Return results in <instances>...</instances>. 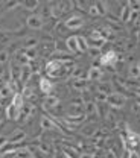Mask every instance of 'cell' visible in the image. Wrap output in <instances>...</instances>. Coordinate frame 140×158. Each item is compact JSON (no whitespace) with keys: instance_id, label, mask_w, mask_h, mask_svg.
<instances>
[{"instance_id":"obj_1","label":"cell","mask_w":140,"mask_h":158,"mask_svg":"<svg viewBox=\"0 0 140 158\" xmlns=\"http://www.w3.org/2000/svg\"><path fill=\"white\" fill-rule=\"evenodd\" d=\"M126 103V96L120 94V93H111L107 99V105L111 108H122Z\"/></svg>"},{"instance_id":"obj_2","label":"cell","mask_w":140,"mask_h":158,"mask_svg":"<svg viewBox=\"0 0 140 158\" xmlns=\"http://www.w3.org/2000/svg\"><path fill=\"white\" fill-rule=\"evenodd\" d=\"M119 61V56L114 50H108L100 56V65L102 67H114V64Z\"/></svg>"},{"instance_id":"obj_3","label":"cell","mask_w":140,"mask_h":158,"mask_svg":"<svg viewBox=\"0 0 140 158\" xmlns=\"http://www.w3.org/2000/svg\"><path fill=\"white\" fill-rule=\"evenodd\" d=\"M64 26H66L67 29L76 31V29H79V27L84 26V20H82V17H79V15H73V17H70V19H67L64 21Z\"/></svg>"},{"instance_id":"obj_4","label":"cell","mask_w":140,"mask_h":158,"mask_svg":"<svg viewBox=\"0 0 140 158\" xmlns=\"http://www.w3.org/2000/svg\"><path fill=\"white\" fill-rule=\"evenodd\" d=\"M26 138V132L21 131V129H15L9 137H8V146H12V144H19L21 141H24Z\"/></svg>"},{"instance_id":"obj_5","label":"cell","mask_w":140,"mask_h":158,"mask_svg":"<svg viewBox=\"0 0 140 158\" xmlns=\"http://www.w3.org/2000/svg\"><path fill=\"white\" fill-rule=\"evenodd\" d=\"M26 23H28V26H29L31 29H41L43 24H44V21H43L40 15H37V14L29 15V17L26 19Z\"/></svg>"},{"instance_id":"obj_6","label":"cell","mask_w":140,"mask_h":158,"mask_svg":"<svg viewBox=\"0 0 140 158\" xmlns=\"http://www.w3.org/2000/svg\"><path fill=\"white\" fill-rule=\"evenodd\" d=\"M40 126H41V129H44V131H53V129H58V125L53 122V118L47 117V116L41 117Z\"/></svg>"},{"instance_id":"obj_7","label":"cell","mask_w":140,"mask_h":158,"mask_svg":"<svg viewBox=\"0 0 140 158\" xmlns=\"http://www.w3.org/2000/svg\"><path fill=\"white\" fill-rule=\"evenodd\" d=\"M40 90H41V93H44L46 96H50V93H52V90H53L52 81H49L47 78H41L40 79Z\"/></svg>"},{"instance_id":"obj_8","label":"cell","mask_w":140,"mask_h":158,"mask_svg":"<svg viewBox=\"0 0 140 158\" xmlns=\"http://www.w3.org/2000/svg\"><path fill=\"white\" fill-rule=\"evenodd\" d=\"M32 67H31V64H28V65H23L21 67V78H20V82L23 84V85H26L28 84V81L31 79V76H32Z\"/></svg>"},{"instance_id":"obj_9","label":"cell","mask_w":140,"mask_h":158,"mask_svg":"<svg viewBox=\"0 0 140 158\" xmlns=\"http://www.w3.org/2000/svg\"><path fill=\"white\" fill-rule=\"evenodd\" d=\"M6 117L9 118V120H19V117H20V110L15 108V105L9 103L6 106Z\"/></svg>"},{"instance_id":"obj_10","label":"cell","mask_w":140,"mask_h":158,"mask_svg":"<svg viewBox=\"0 0 140 158\" xmlns=\"http://www.w3.org/2000/svg\"><path fill=\"white\" fill-rule=\"evenodd\" d=\"M102 76H104V73H102V69H99V67H91L87 73L88 81H100Z\"/></svg>"},{"instance_id":"obj_11","label":"cell","mask_w":140,"mask_h":158,"mask_svg":"<svg viewBox=\"0 0 140 158\" xmlns=\"http://www.w3.org/2000/svg\"><path fill=\"white\" fill-rule=\"evenodd\" d=\"M66 49L70 52V53H76L79 52L78 50V43H76V35H72L66 40Z\"/></svg>"},{"instance_id":"obj_12","label":"cell","mask_w":140,"mask_h":158,"mask_svg":"<svg viewBox=\"0 0 140 158\" xmlns=\"http://www.w3.org/2000/svg\"><path fill=\"white\" fill-rule=\"evenodd\" d=\"M128 75L129 79H139L140 78V65L139 62H131L128 67Z\"/></svg>"},{"instance_id":"obj_13","label":"cell","mask_w":140,"mask_h":158,"mask_svg":"<svg viewBox=\"0 0 140 158\" xmlns=\"http://www.w3.org/2000/svg\"><path fill=\"white\" fill-rule=\"evenodd\" d=\"M131 8L128 6V2L126 3H123V8H122V11H120V15H119V19L120 21H129V19H131Z\"/></svg>"},{"instance_id":"obj_14","label":"cell","mask_w":140,"mask_h":158,"mask_svg":"<svg viewBox=\"0 0 140 158\" xmlns=\"http://www.w3.org/2000/svg\"><path fill=\"white\" fill-rule=\"evenodd\" d=\"M98 91H99V93H104V94H107V96H110L111 93H114V90H113V84H111V82H100L99 87H98Z\"/></svg>"},{"instance_id":"obj_15","label":"cell","mask_w":140,"mask_h":158,"mask_svg":"<svg viewBox=\"0 0 140 158\" xmlns=\"http://www.w3.org/2000/svg\"><path fill=\"white\" fill-rule=\"evenodd\" d=\"M72 87H73L76 91L82 93V91L87 90V81H85V79H73V81H72Z\"/></svg>"},{"instance_id":"obj_16","label":"cell","mask_w":140,"mask_h":158,"mask_svg":"<svg viewBox=\"0 0 140 158\" xmlns=\"http://www.w3.org/2000/svg\"><path fill=\"white\" fill-rule=\"evenodd\" d=\"M84 114H85V116H98L96 103H95V102H87V103H84Z\"/></svg>"},{"instance_id":"obj_17","label":"cell","mask_w":140,"mask_h":158,"mask_svg":"<svg viewBox=\"0 0 140 158\" xmlns=\"http://www.w3.org/2000/svg\"><path fill=\"white\" fill-rule=\"evenodd\" d=\"M58 103H60V99L57 98V96H53V94L46 96V99H44L46 108H55V106H58Z\"/></svg>"},{"instance_id":"obj_18","label":"cell","mask_w":140,"mask_h":158,"mask_svg":"<svg viewBox=\"0 0 140 158\" xmlns=\"http://www.w3.org/2000/svg\"><path fill=\"white\" fill-rule=\"evenodd\" d=\"M23 44H24V49H37L38 38H35V37H26L24 41H23Z\"/></svg>"},{"instance_id":"obj_19","label":"cell","mask_w":140,"mask_h":158,"mask_svg":"<svg viewBox=\"0 0 140 158\" xmlns=\"http://www.w3.org/2000/svg\"><path fill=\"white\" fill-rule=\"evenodd\" d=\"M108 110L110 106L107 103H96V111H98V116L100 117H108Z\"/></svg>"},{"instance_id":"obj_20","label":"cell","mask_w":140,"mask_h":158,"mask_svg":"<svg viewBox=\"0 0 140 158\" xmlns=\"http://www.w3.org/2000/svg\"><path fill=\"white\" fill-rule=\"evenodd\" d=\"M76 43H78V50L79 52H87L88 50V41L84 38V37L78 35L76 37Z\"/></svg>"},{"instance_id":"obj_21","label":"cell","mask_w":140,"mask_h":158,"mask_svg":"<svg viewBox=\"0 0 140 158\" xmlns=\"http://www.w3.org/2000/svg\"><path fill=\"white\" fill-rule=\"evenodd\" d=\"M21 6L28 11H35L38 6H40V2L37 0H31V2H21Z\"/></svg>"},{"instance_id":"obj_22","label":"cell","mask_w":140,"mask_h":158,"mask_svg":"<svg viewBox=\"0 0 140 158\" xmlns=\"http://www.w3.org/2000/svg\"><path fill=\"white\" fill-rule=\"evenodd\" d=\"M108 3L107 2H98L96 3V8L99 11V15H108Z\"/></svg>"},{"instance_id":"obj_23","label":"cell","mask_w":140,"mask_h":158,"mask_svg":"<svg viewBox=\"0 0 140 158\" xmlns=\"http://www.w3.org/2000/svg\"><path fill=\"white\" fill-rule=\"evenodd\" d=\"M24 55L28 56L29 61L37 58V49H24Z\"/></svg>"},{"instance_id":"obj_24","label":"cell","mask_w":140,"mask_h":158,"mask_svg":"<svg viewBox=\"0 0 140 158\" xmlns=\"http://www.w3.org/2000/svg\"><path fill=\"white\" fill-rule=\"evenodd\" d=\"M8 59H9V52L8 50H0V64L8 62Z\"/></svg>"},{"instance_id":"obj_25","label":"cell","mask_w":140,"mask_h":158,"mask_svg":"<svg viewBox=\"0 0 140 158\" xmlns=\"http://www.w3.org/2000/svg\"><path fill=\"white\" fill-rule=\"evenodd\" d=\"M87 12H88L91 17H98V15H99V11H98V8H96V3H95V5H91V6L87 9Z\"/></svg>"},{"instance_id":"obj_26","label":"cell","mask_w":140,"mask_h":158,"mask_svg":"<svg viewBox=\"0 0 140 158\" xmlns=\"http://www.w3.org/2000/svg\"><path fill=\"white\" fill-rule=\"evenodd\" d=\"M128 6L131 8L133 12H139L140 11V2H128Z\"/></svg>"},{"instance_id":"obj_27","label":"cell","mask_w":140,"mask_h":158,"mask_svg":"<svg viewBox=\"0 0 140 158\" xmlns=\"http://www.w3.org/2000/svg\"><path fill=\"white\" fill-rule=\"evenodd\" d=\"M5 6H6V9H14L17 6H21V2H6Z\"/></svg>"},{"instance_id":"obj_28","label":"cell","mask_w":140,"mask_h":158,"mask_svg":"<svg viewBox=\"0 0 140 158\" xmlns=\"http://www.w3.org/2000/svg\"><path fill=\"white\" fill-rule=\"evenodd\" d=\"M87 52L90 53V56H93V58H96V56H99L100 49H96V47H88V50H87Z\"/></svg>"},{"instance_id":"obj_29","label":"cell","mask_w":140,"mask_h":158,"mask_svg":"<svg viewBox=\"0 0 140 158\" xmlns=\"http://www.w3.org/2000/svg\"><path fill=\"white\" fill-rule=\"evenodd\" d=\"M128 158H140V155H139V152H137V151L129 149V151H128Z\"/></svg>"},{"instance_id":"obj_30","label":"cell","mask_w":140,"mask_h":158,"mask_svg":"<svg viewBox=\"0 0 140 158\" xmlns=\"http://www.w3.org/2000/svg\"><path fill=\"white\" fill-rule=\"evenodd\" d=\"M8 146V137L6 135H0V149Z\"/></svg>"},{"instance_id":"obj_31","label":"cell","mask_w":140,"mask_h":158,"mask_svg":"<svg viewBox=\"0 0 140 158\" xmlns=\"http://www.w3.org/2000/svg\"><path fill=\"white\" fill-rule=\"evenodd\" d=\"M105 158H117V155H116L113 151H108V152L105 154Z\"/></svg>"},{"instance_id":"obj_32","label":"cell","mask_w":140,"mask_h":158,"mask_svg":"<svg viewBox=\"0 0 140 158\" xmlns=\"http://www.w3.org/2000/svg\"><path fill=\"white\" fill-rule=\"evenodd\" d=\"M78 158H93V155L91 154H81Z\"/></svg>"},{"instance_id":"obj_33","label":"cell","mask_w":140,"mask_h":158,"mask_svg":"<svg viewBox=\"0 0 140 158\" xmlns=\"http://www.w3.org/2000/svg\"><path fill=\"white\" fill-rule=\"evenodd\" d=\"M137 105L140 106V98H137Z\"/></svg>"},{"instance_id":"obj_34","label":"cell","mask_w":140,"mask_h":158,"mask_svg":"<svg viewBox=\"0 0 140 158\" xmlns=\"http://www.w3.org/2000/svg\"><path fill=\"white\" fill-rule=\"evenodd\" d=\"M62 158H69V157H66V155H62Z\"/></svg>"},{"instance_id":"obj_35","label":"cell","mask_w":140,"mask_h":158,"mask_svg":"<svg viewBox=\"0 0 140 158\" xmlns=\"http://www.w3.org/2000/svg\"><path fill=\"white\" fill-rule=\"evenodd\" d=\"M29 158H34V157H32V155H31V157H29Z\"/></svg>"},{"instance_id":"obj_36","label":"cell","mask_w":140,"mask_h":158,"mask_svg":"<svg viewBox=\"0 0 140 158\" xmlns=\"http://www.w3.org/2000/svg\"><path fill=\"white\" fill-rule=\"evenodd\" d=\"M0 123H2V120H0Z\"/></svg>"}]
</instances>
